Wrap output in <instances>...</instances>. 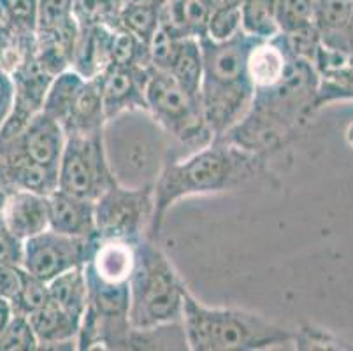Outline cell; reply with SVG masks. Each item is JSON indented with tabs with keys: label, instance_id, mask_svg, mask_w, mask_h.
I'll list each match as a JSON object with an SVG mask.
<instances>
[{
	"label": "cell",
	"instance_id": "obj_18",
	"mask_svg": "<svg viewBox=\"0 0 353 351\" xmlns=\"http://www.w3.org/2000/svg\"><path fill=\"white\" fill-rule=\"evenodd\" d=\"M290 58L281 34L269 41H255L248 54V74L255 92L271 88L280 81Z\"/></svg>",
	"mask_w": 353,
	"mask_h": 351
},
{
	"label": "cell",
	"instance_id": "obj_43",
	"mask_svg": "<svg viewBox=\"0 0 353 351\" xmlns=\"http://www.w3.org/2000/svg\"><path fill=\"white\" fill-rule=\"evenodd\" d=\"M6 199H8V193H6L4 190H0V214H2V211H4Z\"/></svg>",
	"mask_w": 353,
	"mask_h": 351
},
{
	"label": "cell",
	"instance_id": "obj_37",
	"mask_svg": "<svg viewBox=\"0 0 353 351\" xmlns=\"http://www.w3.org/2000/svg\"><path fill=\"white\" fill-rule=\"evenodd\" d=\"M25 241L16 236L0 214V265L23 267Z\"/></svg>",
	"mask_w": 353,
	"mask_h": 351
},
{
	"label": "cell",
	"instance_id": "obj_33",
	"mask_svg": "<svg viewBox=\"0 0 353 351\" xmlns=\"http://www.w3.org/2000/svg\"><path fill=\"white\" fill-rule=\"evenodd\" d=\"M280 32H294L314 23L316 0H276Z\"/></svg>",
	"mask_w": 353,
	"mask_h": 351
},
{
	"label": "cell",
	"instance_id": "obj_26",
	"mask_svg": "<svg viewBox=\"0 0 353 351\" xmlns=\"http://www.w3.org/2000/svg\"><path fill=\"white\" fill-rule=\"evenodd\" d=\"M353 99V62L345 63L338 69L325 70L320 74L316 109L336 101H352Z\"/></svg>",
	"mask_w": 353,
	"mask_h": 351
},
{
	"label": "cell",
	"instance_id": "obj_31",
	"mask_svg": "<svg viewBox=\"0 0 353 351\" xmlns=\"http://www.w3.org/2000/svg\"><path fill=\"white\" fill-rule=\"evenodd\" d=\"M281 39H283L285 46H287L288 53L294 58H301L310 63H316L320 50H322V37L316 28V25H307V27L297 28L294 32H280Z\"/></svg>",
	"mask_w": 353,
	"mask_h": 351
},
{
	"label": "cell",
	"instance_id": "obj_14",
	"mask_svg": "<svg viewBox=\"0 0 353 351\" xmlns=\"http://www.w3.org/2000/svg\"><path fill=\"white\" fill-rule=\"evenodd\" d=\"M6 225L20 239L27 241L50 228L48 195L34 192H11L2 211Z\"/></svg>",
	"mask_w": 353,
	"mask_h": 351
},
{
	"label": "cell",
	"instance_id": "obj_16",
	"mask_svg": "<svg viewBox=\"0 0 353 351\" xmlns=\"http://www.w3.org/2000/svg\"><path fill=\"white\" fill-rule=\"evenodd\" d=\"M137 244L132 241L99 239L94 257L85 265V270L102 281L128 283L137 263Z\"/></svg>",
	"mask_w": 353,
	"mask_h": 351
},
{
	"label": "cell",
	"instance_id": "obj_36",
	"mask_svg": "<svg viewBox=\"0 0 353 351\" xmlns=\"http://www.w3.org/2000/svg\"><path fill=\"white\" fill-rule=\"evenodd\" d=\"M72 16V0H37V32L53 30Z\"/></svg>",
	"mask_w": 353,
	"mask_h": 351
},
{
	"label": "cell",
	"instance_id": "obj_30",
	"mask_svg": "<svg viewBox=\"0 0 353 351\" xmlns=\"http://www.w3.org/2000/svg\"><path fill=\"white\" fill-rule=\"evenodd\" d=\"M111 63H114V66L152 67L150 46L130 32L117 28L113 41V62Z\"/></svg>",
	"mask_w": 353,
	"mask_h": 351
},
{
	"label": "cell",
	"instance_id": "obj_23",
	"mask_svg": "<svg viewBox=\"0 0 353 351\" xmlns=\"http://www.w3.org/2000/svg\"><path fill=\"white\" fill-rule=\"evenodd\" d=\"M85 81L86 77H83L74 69H67L60 72L59 76H54L53 83H51L50 90L46 93V99H44L43 112H46L53 120L59 121L63 128V123L69 118L74 101H76V97H78Z\"/></svg>",
	"mask_w": 353,
	"mask_h": 351
},
{
	"label": "cell",
	"instance_id": "obj_5",
	"mask_svg": "<svg viewBox=\"0 0 353 351\" xmlns=\"http://www.w3.org/2000/svg\"><path fill=\"white\" fill-rule=\"evenodd\" d=\"M105 132L113 134L114 144H105L108 159L117 181L134 174L132 186L155 185L169 151L163 144L165 132L148 111H128L105 123Z\"/></svg>",
	"mask_w": 353,
	"mask_h": 351
},
{
	"label": "cell",
	"instance_id": "obj_44",
	"mask_svg": "<svg viewBox=\"0 0 353 351\" xmlns=\"http://www.w3.org/2000/svg\"><path fill=\"white\" fill-rule=\"evenodd\" d=\"M117 2H118V4H120V8H121V0H117Z\"/></svg>",
	"mask_w": 353,
	"mask_h": 351
},
{
	"label": "cell",
	"instance_id": "obj_32",
	"mask_svg": "<svg viewBox=\"0 0 353 351\" xmlns=\"http://www.w3.org/2000/svg\"><path fill=\"white\" fill-rule=\"evenodd\" d=\"M39 350V341L25 314H16L0 334V351H34Z\"/></svg>",
	"mask_w": 353,
	"mask_h": 351
},
{
	"label": "cell",
	"instance_id": "obj_13",
	"mask_svg": "<svg viewBox=\"0 0 353 351\" xmlns=\"http://www.w3.org/2000/svg\"><path fill=\"white\" fill-rule=\"evenodd\" d=\"M50 228L70 237L95 236V202L76 197L63 190L48 195Z\"/></svg>",
	"mask_w": 353,
	"mask_h": 351
},
{
	"label": "cell",
	"instance_id": "obj_3",
	"mask_svg": "<svg viewBox=\"0 0 353 351\" xmlns=\"http://www.w3.org/2000/svg\"><path fill=\"white\" fill-rule=\"evenodd\" d=\"M188 348L194 351H253L294 343L297 332L243 309L208 308L188 292L183 311Z\"/></svg>",
	"mask_w": 353,
	"mask_h": 351
},
{
	"label": "cell",
	"instance_id": "obj_15",
	"mask_svg": "<svg viewBox=\"0 0 353 351\" xmlns=\"http://www.w3.org/2000/svg\"><path fill=\"white\" fill-rule=\"evenodd\" d=\"M39 350H78L79 323L53 301L28 314Z\"/></svg>",
	"mask_w": 353,
	"mask_h": 351
},
{
	"label": "cell",
	"instance_id": "obj_1",
	"mask_svg": "<svg viewBox=\"0 0 353 351\" xmlns=\"http://www.w3.org/2000/svg\"><path fill=\"white\" fill-rule=\"evenodd\" d=\"M265 154L252 153L239 146L213 141L208 146L178 160H169L153 185L155 217L150 239L159 241L167 209L190 195L236 190L264 170Z\"/></svg>",
	"mask_w": 353,
	"mask_h": 351
},
{
	"label": "cell",
	"instance_id": "obj_38",
	"mask_svg": "<svg viewBox=\"0 0 353 351\" xmlns=\"http://www.w3.org/2000/svg\"><path fill=\"white\" fill-rule=\"evenodd\" d=\"M14 81L8 69L0 66V128L4 127L14 104Z\"/></svg>",
	"mask_w": 353,
	"mask_h": 351
},
{
	"label": "cell",
	"instance_id": "obj_41",
	"mask_svg": "<svg viewBox=\"0 0 353 351\" xmlns=\"http://www.w3.org/2000/svg\"><path fill=\"white\" fill-rule=\"evenodd\" d=\"M165 2L167 0H121V8H125V6H144V8L162 9Z\"/></svg>",
	"mask_w": 353,
	"mask_h": 351
},
{
	"label": "cell",
	"instance_id": "obj_29",
	"mask_svg": "<svg viewBox=\"0 0 353 351\" xmlns=\"http://www.w3.org/2000/svg\"><path fill=\"white\" fill-rule=\"evenodd\" d=\"M243 32V18H241V0L227 2L213 9L208 27V37L223 43L230 41Z\"/></svg>",
	"mask_w": 353,
	"mask_h": 351
},
{
	"label": "cell",
	"instance_id": "obj_6",
	"mask_svg": "<svg viewBox=\"0 0 353 351\" xmlns=\"http://www.w3.org/2000/svg\"><path fill=\"white\" fill-rule=\"evenodd\" d=\"M148 112L167 137L188 148V154L214 141L202 112L201 99L190 95L165 70L150 69L146 85Z\"/></svg>",
	"mask_w": 353,
	"mask_h": 351
},
{
	"label": "cell",
	"instance_id": "obj_27",
	"mask_svg": "<svg viewBox=\"0 0 353 351\" xmlns=\"http://www.w3.org/2000/svg\"><path fill=\"white\" fill-rule=\"evenodd\" d=\"M160 11L162 9L144 8V6H125L120 9L118 28L130 32L150 46V41L162 23Z\"/></svg>",
	"mask_w": 353,
	"mask_h": 351
},
{
	"label": "cell",
	"instance_id": "obj_40",
	"mask_svg": "<svg viewBox=\"0 0 353 351\" xmlns=\"http://www.w3.org/2000/svg\"><path fill=\"white\" fill-rule=\"evenodd\" d=\"M12 317H14V309H12L11 301L0 297V334H2V330H4L6 327H8L9 321L12 320Z\"/></svg>",
	"mask_w": 353,
	"mask_h": 351
},
{
	"label": "cell",
	"instance_id": "obj_35",
	"mask_svg": "<svg viewBox=\"0 0 353 351\" xmlns=\"http://www.w3.org/2000/svg\"><path fill=\"white\" fill-rule=\"evenodd\" d=\"M179 35H176L167 25L160 23L159 30L150 41V62L153 69L169 70L171 63L176 57L179 44Z\"/></svg>",
	"mask_w": 353,
	"mask_h": 351
},
{
	"label": "cell",
	"instance_id": "obj_20",
	"mask_svg": "<svg viewBox=\"0 0 353 351\" xmlns=\"http://www.w3.org/2000/svg\"><path fill=\"white\" fill-rule=\"evenodd\" d=\"M352 18L353 0H316L314 25L327 50L346 54V30Z\"/></svg>",
	"mask_w": 353,
	"mask_h": 351
},
{
	"label": "cell",
	"instance_id": "obj_24",
	"mask_svg": "<svg viewBox=\"0 0 353 351\" xmlns=\"http://www.w3.org/2000/svg\"><path fill=\"white\" fill-rule=\"evenodd\" d=\"M243 32L256 41H269L280 34L276 0H241Z\"/></svg>",
	"mask_w": 353,
	"mask_h": 351
},
{
	"label": "cell",
	"instance_id": "obj_11",
	"mask_svg": "<svg viewBox=\"0 0 353 351\" xmlns=\"http://www.w3.org/2000/svg\"><path fill=\"white\" fill-rule=\"evenodd\" d=\"M152 67L111 66L99 74L105 118L113 120L128 111H148L146 85Z\"/></svg>",
	"mask_w": 353,
	"mask_h": 351
},
{
	"label": "cell",
	"instance_id": "obj_39",
	"mask_svg": "<svg viewBox=\"0 0 353 351\" xmlns=\"http://www.w3.org/2000/svg\"><path fill=\"white\" fill-rule=\"evenodd\" d=\"M20 269L21 267L0 265V297L12 301L20 290Z\"/></svg>",
	"mask_w": 353,
	"mask_h": 351
},
{
	"label": "cell",
	"instance_id": "obj_4",
	"mask_svg": "<svg viewBox=\"0 0 353 351\" xmlns=\"http://www.w3.org/2000/svg\"><path fill=\"white\" fill-rule=\"evenodd\" d=\"M132 328H153L183 321L188 290L157 241L143 237L137 244V263L128 281Z\"/></svg>",
	"mask_w": 353,
	"mask_h": 351
},
{
	"label": "cell",
	"instance_id": "obj_25",
	"mask_svg": "<svg viewBox=\"0 0 353 351\" xmlns=\"http://www.w3.org/2000/svg\"><path fill=\"white\" fill-rule=\"evenodd\" d=\"M72 14L79 28L99 25L118 28L120 4L117 0H72Z\"/></svg>",
	"mask_w": 353,
	"mask_h": 351
},
{
	"label": "cell",
	"instance_id": "obj_10",
	"mask_svg": "<svg viewBox=\"0 0 353 351\" xmlns=\"http://www.w3.org/2000/svg\"><path fill=\"white\" fill-rule=\"evenodd\" d=\"M67 134L62 125L41 111L32 118L20 135L0 143V151L16 153L48 169L59 170Z\"/></svg>",
	"mask_w": 353,
	"mask_h": 351
},
{
	"label": "cell",
	"instance_id": "obj_9",
	"mask_svg": "<svg viewBox=\"0 0 353 351\" xmlns=\"http://www.w3.org/2000/svg\"><path fill=\"white\" fill-rule=\"evenodd\" d=\"M97 244V234L92 237H70L48 228L39 236L25 241L23 269L50 283L67 270L86 265Z\"/></svg>",
	"mask_w": 353,
	"mask_h": 351
},
{
	"label": "cell",
	"instance_id": "obj_17",
	"mask_svg": "<svg viewBox=\"0 0 353 351\" xmlns=\"http://www.w3.org/2000/svg\"><path fill=\"white\" fill-rule=\"evenodd\" d=\"M117 28L99 25L81 28L78 46L74 53L72 67L86 79L97 77L113 62V41Z\"/></svg>",
	"mask_w": 353,
	"mask_h": 351
},
{
	"label": "cell",
	"instance_id": "obj_42",
	"mask_svg": "<svg viewBox=\"0 0 353 351\" xmlns=\"http://www.w3.org/2000/svg\"><path fill=\"white\" fill-rule=\"evenodd\" d=\"M346 54L353 62V18L348 25V30H346Z\"/></svg>",
	"mask_w": 353,
	"mask_h": 351
},
{
	"label": "cell",
	"instance_id": "obj_7",
	"mask_svg": "<svg viewBox=\"0 0 353 351\" xmlns=\"http://www.w3.org/2000/svg\"><path fill=\"white\" fill-rule=\"evenodd\" d=\"M153 217V185L127 186L114 183L95 201V232L101 241L139 243L143 237H150Z\"/></svg>",
	"mask_w": 353,
	"mask_h": 351
},
{
	"label": "cell",
	"instance_id": "obj_8",
	"mask_svg": "<svg viewBox=\"0 0 353 351\" xmlns=\"http://www.w3.org/2000/svg\"><path fill=\"white\" fill-rule=\"evenodd\" d=\"M114 183L118 181L108 159L104 132L67 135L59 167V188L95 202Z\"/></svg>",
	"mask_w": 353,
	"mask_h": 351
},
{
	"label": "cell",
	"instance_id": "obj_12",
	"mask_svg": "<svg viewBox=\"0 0 353 351\" xmlns=\"http://www.w3.org/2000/svg\"><path fill=\"white\" fill-rule=\"evenodd\" d=\"M0 190L51 195L59 190V170L48 169L9 151H0Z\"/></svg>",
	"mask_w": 353,
	"mask_h": 351
},
{
	"label": "cell",
	"instance_id": "obj_19",
	"mask_svg": "<svg viewBox=\"0 0 353 351\" xmlns=\"http://www.w3.org/2000/svg\"><path fill=\"white\" fill-rule=\"evenodd\" d=\"M108 118H105L104 102L99 77L86 79L74 101L70 114L63 123L67 135H90L104 132Z\"/></svg>",
	"mask_w": 353,
	"mask_h": 351
},
{
	"label": "cell",
	"instance_id": "obj_21",
	"mask_svg": "<svg viewBox=\"0 0 353 351\" xmlns=\"http://www.w3.org/2000/svg\"><path fill=\"white\" fill-rule=\"evenodd\" d=\"M48 286H50L51 301L81 323L88 308V283H86L85 265L57 276L48 283Z\"/></svg>",
	"mask_w": 353,
	"mask_h": 351
},
{
	"label": "cell",
	"instance_id": "obj_2",
	"mask_svg": "<svg viewBox=\"0 0 353 351\" xmlns=\"http://www.w3.org/2000/svg\"><path fill=\"white\" fill-rule=\"evenodd\" d=\"M255 41L245 32L223 43L201 39L204 57L201 106L214 141L221 139L252 109L255 86L248 74V54Z\"/></svg>",
	"mask_w": 353,
	"mask_h": 351
},
{
	"label": "cell",
	"instance_id": "obj_28",
	"mask_svg": "<svg viewBox=\"0 0 353 351\" xmlns=\"http://www.w3.org/2000/svg\"><path fill=\"white\" fill-rule=\"evenodd\" d=\"M20 290H18L16 297L11 301V304L16 314L28 317V314H32L37 309L44 308L51 301L50 286L41 278L30 274L23 267L20 269Z\"/></svg>",
	"mask_w": 353,
	"mask_h": 351
},
{
	"label": "cell",
	"instance_id": "obj_22",
	"mask_svg": "<svg viewBox=\"0 0 353 351\" xmlns=\"http://www.w3.org/2000/svg\"><path fill=\"white\" fill-rule=\"evenodd\" d=\"M176 81L187 90L190 95L201 99L202 76H204V57H202L201 39L181 37L178 44V51L167 70Z\"/></svg>",
	"mask_w": 353,
	"mask_h": 351
},
{
	"label": "cell",
	"instance_id": "obj_34",
	"mask_svg": "<svg viewBox=\"0 0 353 351\" xmlns=\"http://www.w3.org/2000/svg\"><path fill=\"white\" fill-rule=\"evenodd\" d=\"M11 19L16 37H35L37 34V0H0Z\"/></svg>",
	"mask_w": 353,
	"mask_h": 351
}]
</instances>
